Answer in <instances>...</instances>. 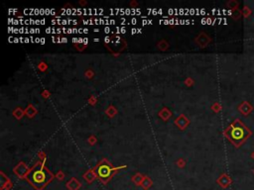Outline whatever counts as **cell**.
<instances>
[{"instance_id":"1","label":"cell","mask_w":254,"mask_h":190,"mask_svg":"<svg viewBox=\"0 0 254 190\" xmlns=\"http://www.w3.org/2000/svg\"><path fill=\"white\" fill-rule=\"evenodd\" d=\"M229 138L230 140L233 142V144L237 143V142H243L245 139L249 136V132L248 130L245 128V126L243 124H241L239 126L236 125H232L231 129L229 131Z\"/></svg>"},{"instance_id":"2","label":"cell","mask_w":254,"mask_h":190,"mask_svg":"<svg viewBox=\"0 0 254 190\" xmlns=\"http://www.w3.org/2000/svg\"><path fill=\"white\" fill-rule=\"evenodd\" d=\"M32 181L36 185H43L47 181V174L42 169H38L32 173Z\"/></svg>"},{"instance_id":"3","label":"cell","mask_w":254,"mask_h":190,"mask_svg":"<svg viewBox=\"0 0 254 190\" xmlns=\"http://www.w3.org/2000/svg\"><path fill=\"white\" fill-rule=\"evenodd\" d=\"M96 172H97V175L100 177L101 179L106 180L107 178H109V177L111 176V174H112V169L110 168L109 165L101 164L98 167Z\"/></svg>"},{"instance_id":"4","label":"cell","mask_w":254,"mask_h":190,"mask_svg":"<svg viewBox=\"0 0 254 190\" xmlns=\"http://www.w3.org/2000/svg\"><path fill=\"white\" fill-rule=\"evenodd\" d=\"M238 110L240 111L241 114H243V115L247 116V115H249V114L251 113V111L253 110V107H252V105L249 103V102L244 101V102H242V103L239 105V107H238Z\"/></svg>"},{"instance_id":"5","label":"cell","mask_w":254,"mask_h":190,"mask_svg":"<svg viewBox=\"0 0 254 190\" xmlns=\"http://www.w3.org/2000/svg\"><path fill=\"white\" fill-rule=\"evenodd\" d=\"M242 12H243V16L245 17V18L249 17L250 14H251V10H250V8H248L247 6H245V7H244V9H243Z\"/></svg>"},{"instance_id":"6","label":"cell","mask_w":254,"mask_h":190,"mask_svg":"<svg viewBox=\"0 0 254 190\" xmlns=\"http://www.w3.org/2000/svg\"><path fill=\"white\" fill-rule=\"evenodd\" d=\"M251 158H254V152L252 153V155H251Z\"/></svg>"}]
</instances>
